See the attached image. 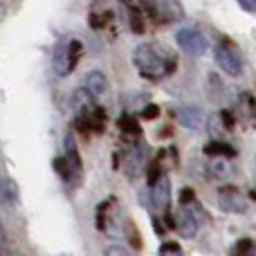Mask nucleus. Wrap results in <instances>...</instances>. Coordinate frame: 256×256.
<instances>
[{"instance_id": "nucleus-1", "label": "nucleus", "mask_w": 256, "mask_h": 256, "mask_svg": "<svg viewBox=\"0 0 256 256\" xmlns=\"http://www.w3.org/2000/svg\"><path fill=\"white\" fill-rule=\"evenodd\" d=\"M132 61H135V68L144 79H150V81H158V79H164L168 76L171 72H176L178 63L173 56H168L166 52H162L160 48L150 43H144L132 52Z\"/></svg>"}, {"instance_id": "nucleus-2", "label": "nucleus", "mask_w": 256, "mask_h": 256, "mask_svg": "<svg viewBox=\"0 0 256 256\" xmlns=\"http://www.w3.org/2000/svg\"><path fill=\"white\" fill-rule=\"evenodd\" d=\"M142 4L155 22H176L184 18L180 0H142Z\"/></svg>"}, {"instance_id": "nucleus-3", "label": "nucleus", "mask_w": 256, "mask_h": 256, "mask_svg": "<svg viewBox=\"0 0 256 256\" xmlns=\"http://www.w3.org/2000/svg\"><path fill=\"white\" fill-rule=\"evenodd\" d=\"M214 56H216V63L220 66V70H225L230 76H238L243 72V56L234 48V43H227V40L218 43L216 50H214Z\"/></svg>"}, {"instance_id": "nucleus-4", "label": "nucleus", "mask_w": 256, "mask_h": 256, "mask_svg": "<svg viewBox=\"0 0 256 256\" xmlns=\"http://www.w3.org/2000/svg\"><path fill=\"white\" fill-rule=\"evenodd\" d=\"M176 40L182 48V52H186L189 56H202V54L209 50V43H207V38H204V34L198 30H191V27L178 30Z\"/></svg>"}, {"instance_id": "nucleus-5", "label": "nucleus", "mask_w": 256, "mask_h": 256, "mask_svg": "<svg viewBox=\"0 0 256 256\" xmlns=\"http://www.w3.org/2000/svg\"><path fill=\"white\" fill-rule=\"evenodd\" d=\"M218 204L222 207V212L230 214H245L250 209L248 198L240 194L238 186H222L218 191Z\"/></svg>"}, {"instance_id": "nucleus-6", "label": "nucleus", "mask_w": 256, "mask_h": 256, "mask_svg": "<svg viewBox=\"0 0 256 256\" xmlns=\"http://www.w3.org/2000/svg\"><path fill=\"white\" fill-rule=\"evenodd\" d=\"M176 230L180 232V236H184V238H194V236L198 234V218H196L194 209H189V207L180 209V214H178V218H176Z\"/></svg>"}, {"instance_id": "nucleus-7", "label": "nucleus", "mask_w": 256, "mask_h": 256, "mask_svg": "<svg viewBox=\"0 0 256 256\" xmlns=\"http://www.w3.org/2000/svg\"><path fill=\"white\" fill-rule=\"evenodd\" d=\"M178 122L184 128L198 130L204 124V112L198 106H182V108H178Z\"/></svg>"}, {"instance_id": "nucleus-8", "label": "nucleus", "mask_w": 256, "mask_h": 256, "mask_svg": "<svg viewBox=\"0 0 256 256\" xmlns=\"http://www.w3.org/2000/svg\"><path fill=\"white\" fill-rule=\"evenodd\" d=\"M153 186L150 196H153V204L158 209H168V202H171V182H168L166 176H162Z\"/></svg>"}, {"instance_id": "nucleus-9", "label": "nucleus", "mask_w": 256, "mask_h": 256, "mask_svg": "<svg viewBox=\"0 0 256 256\" xmlns=\"http://www.w3.org/2000/svg\"><path fill=\"white\" fill-rule=\"evenodd\" d=\"M86 90H88L90 97H94V99L106 97V92H108L106 74H104V72H99V70L88 72V76H86Z\"/></svg>"}, {"instance_id": "nucleus-10", "label": "nucleus", "mask_w": 256, "mask_h": 256, "mask_svg": "<svg viewBox=\"0 0 256 256\" xmlns=\"http://www.w3.org/2000/svg\"><path fill=\"white\" fill-rule=\"evenodd\" d=\"M18 204V186L14 180L0 176V207L14 209Z\"/></svg>"}, {"instance_id": "nucleus-11", "label": "nucleus", "mask_w": 256, "mask_h": 256, "mask_svg": "<svg viewBox=\"0 0 256 256\" xmlns=\"http://www.w3.org/2000/svg\"><path fill=\"white\" fill-rule=\"evenodd\" d=\"M63 158H66L72 176H79L81 173V158H79V148H76V142L72 135H66V142H63Z\"/></svg>"}, {"instance_id": "nucleus-12", "label": "nucleus", "mask_w": 256, "mask_h": 256, "mask_svg": "<svg viewBox=\"0 0 256 256\" xmlns=\"http://www.w3.org/2000/svg\"><path fill=\"white\" fill-rule=\"evenodd\" d=\"M204 153L212 155V158H236V148L230 144H225V142H209L207 146H204Z\"/></svg>"}, {"instance_id": "nucleus-13", "label": "nucleus", "mask_w": 256, "mask_h": 256, "mask_svg": "<svg viewBox=\"0 0 256 256\" xmlns=\"http://www.w3.org/2000/svg\"><path fill=\"white\" fill-rule=\"evenodd\" d=\"M120 128H122L124 135H130V137H140L142 135L140 122H137L135 117H130V115H122L120 117Z\"/></svg>"}, {"instance_id": "nucleus-14", "label": "nucleus", "mask_w": 256, "mask_h": 256, "mask_svg": "<svg viewBox=\"0 0 256 256\" xmlns=\"http://www.w3.org/2000/svg\"><path fill=\"white\" fill-rule=\"evenodd\" d=\"M81 54H84V43H81V40H70V43H68V61H70L72 70L76 68Z\"/></svg>"}, {"instance_id": "nucleus-15", "label": "nucleus", "mask_w": 256, "mask_h": 256, "mask_svg": "<svg viewBox=\"0 0 256 256\" xmlns=\"http://www.w3.org/2000/svg\"><path fill=\"white\" fill-rule=\"evenodd\" d=\"M232 256H256V240H250V238L238 240Z\"/></svg>"}, {"instance_id": "nucleus-16", "label": "nucleus", "mask_w": 256, "mask_h": 256, "mask_svg": "<svg viewBox=\"0 0 256 256\" xmlns=\"http://www.w3.org/2000/svg\"><path fill=\"white\" fill-rule=\"evenodd\" d=\"M128 18H130V30L135 32V34H142V32H144V18H142L140 9L130 7V12H128Z\"/></svg>"}, {"instance_id": "nucleus-17", "label": "nucleus", "mask_w": 256, "mask_h": 256, "mask_svg": "<svg viewBox=\"0 0 256 256\" xmlns=\"http://www.w3.org/2000/svg\"><path fill=\"white\" fill-rule=\"evenodd\" d=\"M108 20H110V14H90V18H88L92 30H104Z\"/></svg>"}, {"instance_id": "nucleus-18", "label": "nucleus", "mask_w": 256, "mask_h": 256, "mask_svg": "<svg viewBox=\"0 0 256 256\" xmlns=\"http://www.w3.org/2000/svg\"><path fill=\"white\" fill-rule=\"evenodd\" d=\"M54 168H56V173L63 178V180H70V178H72L70 166H68L66 158H56V160H54Z\"/></svg>"}, {"instance_id": "nucleus-19", "label": "nucleus", "mask_w": 256, "mask_h": 256, "mask_svg": "<svg viewBox=\"0 0 256 256\" xmlns=\"http://www.w3.org/2000/svg\"><path fill=\"white\" fill-rule=\"evenodd\" d=\"M160 256H182V250L178 243H164L160 248Z\"/></svg>"}, {"instance_id": "nucleus-20", "label": "nucleus", "mask_w": 256, "mask_h": 256, "mask_svg": "<svg viewBox=\"0 0 256 256\" xmlns=\"http://www.w3.org/2000/svg\"><path fill=\"white\" fill-rule=\"evenodd\" d=\"M164 173H162V166H160V162H153L148 166V184H155V182L162 178Z\"/></svg>"}, {"instance_id": "nucleus-21", "label": "nucleus", "mask_w": 256, "mask_h": 256, "mask_svg": "<svg viewBox=\"0 0 256 256\" xmlns=\"http://www.w3.org/2000/svg\"><path fill=\"white\" fill-rule=\"evenodd\" d=\"M142 117H144V120H148V122L158 120V117H160V108L155 106V104H148V106H144V110H142Z\"/></svg>"}, {"instance_id": "nucleus-22", "label": "nucleus", "mask_w": 256, "mask_h": 256, "mask_svg": "<svg viewBox=\"0 0 256 256\" xmlns=\"http://www.w3.org/2000/svg\"><path fill=\"white\" fill-rule=\"evenodd\" d=\"M196 200V194H194V189H189V186H186V189H182V194H180V204L182 207H186V204H191Z\"/></svg>"}, {"instance_id": "nucleus-23", "label": "nucleus", "mask_w": 256, "mask_h": 256, "mask_svg": "<svg viewBox=\"0 0 256 256\" xmlns=\"http://www.w3.org/2000/svg\"><path fill=\"white\" fill-rule=\"evenodd\" d=\"M128 236H130V240H132V245H135V248H142V238L140 236H137V232H135V227H128Z\"/></svg>"}, {"instance_id": "nucleus-24", "label": "nucleus", "mask_w": 256, "mask_h": 256, "mask_svg": "<svg viewBox=\"0 0 256 256\" xmlns=\"http://www.w3.org/2000/svg\"><path fill=\"white\" fill-rule=\"evenodd\" d=\"M106 256H128V252L122 248H117V245H112V248L106 250Z\"/></svg>"}, {"instance_id": "nucleus-25", "label": "nucleus", "mask_w": 256, "mask_h": 256, "mask_svg": "<svg viewBox=\"0 0 256 256\" xmlns=\"http://www.w3.org/2000/svg\"><path fill=\"white\" fill-rule=\"evenodd\" d=\"M222 122H225V126H234V115H232L230 110H222Z\"/></svg>"}, {"instance_id": "nucleus-26", "label": "nucleus", "mask_w": 256, "mask_h": 256, "mask_svg": "<svg viewBox=\"0 0 256 256\" xmlns=\"http://www.w3.org/2000/svg\"><path fill=\"white\" fill-rule=\"evenodd\" d=\"M238 2H240V7L248 9V12H254L256 9V0H238Z\"/></svg>"}, {"instance_id": "nucleus-27", "label": "nucleus", "mask_w": 256, "mask_h": 256, "mask_svg": "<svg viewBox=\"0 0 256 256\" xmlns=\"http://www.w3.org/2000/svg\"><path fill=\"white\" fill-rule=\"evenodd\" d=\"M4 240H7V234H4V225H2V220H0V250L4 248Z\"/></svg>"}, {"instance_id": "nucleus-28", "label": "nucleus", "mask_w": 256, "mask_h": 256, "mask_svg": "<svg viewBox=\"0 0 256 256\" xmlns=\"http://www.w3.org/2000/svg\"><path fill=\"white\" fill-rule=\"evenodd\" d=\"M153 225H155V232H158V234H164V227H162V222H160V220H153Z\"/></svg>"}, {"instance_id": "nucleus-29", "label": "nucleus", "mask_w": 256, "mask_h": 256, "mask_svg": "<svg viewBox=\"0 0 256 256\" xmlns=\"http://www.w3.org/2000/svg\"><path fill=\"white\" fill-rule=\"evenodd\" d=\"M7 256H25V254H22V252H9Z\"/></svg>"}]
</instances>
